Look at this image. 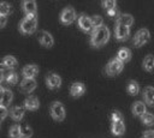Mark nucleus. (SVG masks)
Returning <instances> with one entry per match:
<instances>
[{"instance_id": "2eb2a0df", "label": "nucleus", "mask_w": 154, "mask_h": 138, "mask_svg": "<svg viewBox=\"0 0 154 138\" xmlns=\"http://www.w3.org/2000/svg\"><path fill=\"white\" fill-rule=\"evenodd\" d=\"M134 23V17L129 13H123V14H119V17L117 18V24L119 25H124V26H128L130 28Z\"/></svg>"}, {"instance_id": "c9c22d12", "label": "nucleus", "mask_w": 154, "mask_h": 138, "mask_svg": "<svg viewBox=\"0 0 154 138\" xmlns=\"http://www.w3.org/2000/svg\"><path fill=\"white\" fill-rule=\"evenodd\" d=\"M107 14L109 16V17H119V12H118V10H117V7L116 8H113V10H109V11H107Z\"/></svg>"}, {"instance_id": "ea45409f", "label": "nucleus", "mask_w": 154, "mask_h": 138, "mask_svg": "<svg viewBox=\"0 0 154 138\" xmlns=\"http://www.w3.org/2000/svg\"><path fill=\"white\" fill-rule=\"evenodd\" d=\"M2 88H0V103H1V96H2Z\"/></svg>"}, {"instance_id": "b1692460", "label": "nucleus", "mask_w": 154, "mask_h": 138, "mask_svg": "<svg viewBox=\"0 0 154 138\" xmlns=\"http://www.w3.org/2000/svg\"><path fill=\"white\" fill-rule=\"evenodd\" d=\"M142 65H143V67H144L146 71H149V72L154 71V55H152V54L147 55V56L143 59Z\"/></svg>"}, {"instance_id": "f8f14e48", "label": "nucleus", "mask_w": 154, "mask_h": 138, "mask_svg": "<svg viewBox=\"0 0 154 138\" xmlns=\"http://www.w3.org/2000/svg\"><path fill=\"white\" fill-rule=\"evenodd\" d=\"M22 8H23V11L26 13V16L36 14L37 5H36V2L32 1V0H26V1H23V2H22Z\"/></svg>"}, {"instance_id": "f704fd0d", "label": "nucleus", "mask_w": 154, "mask_h": 138, "mask_svg": "<svg viewBox=\"0 0 154 138\" xmlns=\"http://www.w3.org/2000/svg\"><path fill=\"white\" fill-rule=\"evenodd\" d=\"M7 108H5V107H2V106H0V121L1 120H4L5 118H6V115H7Z\"/></svg>"}, {"instance_id": "4468645a", "label": "nucleus", "mask_w": 154, "mask_h": 138, "mask_svg": "<svg viewBox=\"0 0 154 138\" xmlns=\"http://www.w3.org/2000/svg\"><path fill=\"white\" fill-rule=\"evenodd\" d=\"M84 91H85V86H84L83 83H79V82L73 83V84L71 85V88H70V94H71V96H73V97L81 96L82 94H84Z\"/></svg>"}, {"instance_id": "6e6552de", "label": "nucleus", "mask_w": 154, "mask_h": 138, "mask_svg": "<svg viewBox=\"0 0 154 138\" xmlns=\"http://www.w3.org/2000/svg\"><path fill=\"white\" fill-rule=\"evenodd\" d=\"M37 38H38L40 43H41L42 46H45V47H52L53 43H54L53 36H52L48 31H45V30H42V31L38 32Z\"/></svg>"}, {"instance_id": "a211bd4d", "label": "nucleus", "mask_w": 154, "mask_h": 138, "mask_svg": "<svg viewBox=\"0 0 154 138\" xmlns=\"http://www.w3.org/2000/svg\"><path fill=\"white\" fill-rule=\"evenodd\" d=\"M12 98H13L12 91L10 89H4L2 90V96H1V103H0V106H2V107L6 108L12 102Z\"/></svg>"}, {"instance_id": "ddd939ff", "label": "nucleus", "mask_w": 154, "mask_h": 138, "mask_svg": "<svg viewBox=\"0 0 154 138\" xmlns=\"http://www.w3.org/2000/svg\"><path fill=\"white\" fill-rule=\"evenodd\" d=\"M37 73H38V67L34 64H29V65L24 66V68H23V76L25 78H32L34 79V77H36Z\"/></svg>"}, {"instance_id": "bb28decb", "label": "nucleus", "mask_w": 154, "mask_h": 138, "mask_svg": "<svg viewBox=\"0 0 154 138\" xmlns=\"http://www.w3.org/2000/svg\"><path fill=\"white\" fill-rule=\"evenodd\" d=\"M138 89H140V86H138V83L136 80H130L128 83V92L129 94L136 95L138 92Z\"/></svg>"}, {"instance_id": "6ab92c4d", "label": "nucleus", "mask_w": 154, "mask_h": 138, "mask_svg": "<svg viewBox=\"0 0 154 138\" xmlns=\"http://www.w3.org/2000/svg\"><path fill=\"white\" fill-rule=\"evenodd\" d=\"M125 132V125L124 121H114L112 122V133L114 136H122Z\"/></svg>"}, {"instance_id": "f3484780", "label": "nucleus", "mask_w": 154, "mask_h": 138, "mask_svg": "<svg viewBox=\"0 0 154 138\" xmlns=\"http://www.w3.org/2000/svg\"><path fill=\"white\" fill-rule=\"evenodd\" d=\"M143 98L147 104L154 107V88L153 86H147L143 90Z\"/></svg>"}, {"instance_id": "aec40b11", "label": "nucleus", "mask_w": 154, "mask_h": 138, "mask_svg": "<svg viewBox=\"0 0 154 138\" xmlns=\"http://www.w3.org/2000/svg\"><path fill=\"white\" fill-rule=\"evenodd\" d=\"M146 104L141 101H136L134 104H132V113L135 115H138V116H142L144 113H146Z\"/></svg>"}, {"instance_id": "20e7f679", "label": "nucleus", "mask_w": 154, "mask_h": 138, "mask_svg": "<svg viewBox=\"0 0 154 138\" xmlns=\"http://www.w3.org/2000/svg\"><path fill=\"white\" fill-rule=\"evenodd\" d=\"M149 38H150V32H149V30L146 29V28H142V29H140V30L135 34V36H134V38H132V43H134L135 47H141V46L146 44V43L149 41Z\"/></svg>"}, {"instance_id": "1a4fd4ad", "label": "nucleus", "mask_w": 154, "mask_h": 138, "mask_svg": "<svg viewBox=\"0 0 154 138\" xmlns=\"http://www.w3.org/2000/svg\"><path fill=\"white\" fill-rule=\"evenodd\" d=\"M77 22H78V26L85 32H88V31H90L93 29V25H91V22H90V17H88L87 14H81L77 18Z\"/></svg>"}, {"instance_id": "0eeeda50", "label": "nucleus", "mask_w": 154, "mask_h": 138, "mask_svg": "<svg viewBox=\"0 0 154 138\" xmlns=\"http://www.w3.org/2000/svg\"><path fill=\"white\" fill-rule=\"evenodd\" d=\"M46 84L48 85L49 89H58L61 85V78L59 74L49 72L46 76Z\"/></svg>"}, {"instance_id": "dca6fc26", "label": "nucleus", "mask_w": 154, "mask_h": 138, "mask_svg": "<svg viewBox=\"0 0 154 138\" xmlns=\"http://www.w3.org/2000/svg\"><path fill=\"white\" fill-rule=\"evenodd\" d=\"M38 106H40V101L35 96H29L24 101V107L29 110H36L38 108Z\"/></svg>"}, {"instance_id": "9d476101", "label": "nucleus", "mask_w": 154, "mask_h": 138, "mask_svg": "<svg viewBox=\"0 0 154 138\" xmlns=\"http://www.w3.org/2000/svg\"><path fill=\"white\" fill-rule=\"evenodd\" d=\"M114 34H116V37H117L119 41H125V40L129 37V35H130V30H129L128 26L117 24V25H116Z\"/></svg>"}, {"instance_id": "cd10ccee", "label": "nucleus", "mask_w": 154, "mask_h": 138, "mask_svg": "<svg viewBox=\"0 0 154 138\" xmlns=\"http://www.w3.org/2000/svg\"><path fill=\"white\" fill-rule=\"evenodd\" d=\"M12 12V6L8 2H0V14L1 16H7Z\"/></svg>"}, {"instance_id": "2f4dec72", "label": "nucleus", "mask_w": 154, "mask_h": 138, "mask_svg": "<svg viewBox=\"0 0 154 138\" xmlns=\"http://www.w3.org/2000/svg\"><path fill=\"white\" fill-rule=\"evenodd\" d=\"M102 6L105 7V10L109 11V10H113V8L117 7V2L114 0H106V1L102 2Z\"/></svg>"}, {"instance_id": "423d86ee", "label": "nucleus", "mask_w": 154, "mask_h": 138, "mask_svg": "<svg viewBox=\"0 0 154 138\" xmlns=\"http://www.w3.org/2000/svg\"><path fill=\"white\" fill-rule=\"evenodd\" d=\"M76 19V11L73 10V7L67 6L63 10V12L60 13V22L65 25L71 24L73 20Z\"/></svg>"}, {"instance_id": "412c9836", "label": "nucleus", "mask_w": 154, "mask_h": 138, "mask_svg": "<svg viewBox=\"0 0 154 138\" xmlns=\"http://www.w3.org/2000/svg\"><path fill=\"white\" fill-rule=\"evenodd\" d=\"M10 114H11V118L13 119V120H20L23 116H24V107H22V106H16V107H13L12 109H11V112H10Z\"/></svg>"}, {"instance_id": "4c0bfd02", "label": "nucleus", "mask_w": 154, "mask_h": 138, "mask_svg": "<svg viewBox=\"0 0 154 138\" xmlns=\"http://www.w3.org/2000/svg\"><path fill=\"white\" fill-rule=\"evenodd\" d=\"M4 67H5V66H4V61H2V60H0V71H2V70H4Z\"/></svg>"}, {"instance_id": "a878e982", "label": "nucleus", "mask_w": 154, "mask_h": 138, "mask_svg": "<svg viewBox=\"0 0 154 138\" xmlns=\"http://www.w3.org/2000/svg\"><path fill=\"white\" fill-rule=\"evenodd\" d=\"M141 120L144 125H148V126H152L154 125V114L153 113H149V112H146L142 116H141Z\"/></svg>"}, {"instance_id": "9b49d317", "label": "nucleus", "mask_w": 154, "mask_h": 138, "mask_svg": "<svg viewBox=\"0 0 154 138\" xmlns=\"http://www.w3.org/2000/svg\"><path fill=\"white\" fill-rule=\"evenodd\" d=\"M36 80L32 78H24L20 83V90L24 92H31L36 88Z\"/></svg>"}, {"instance_id": "f257e3e1", "label": "nucleus", "mask_w": 154, "mask_h": 138, "mask_svg": "<svg viewBox=\"0 0 154 138\" xmlns=\"http://www.w3.org/2000/svg\"><path fill=\"white\" fill-rule=\"evenodd\" d=\"M109 38V30L106 25H101L99 28H96L93 31L91 38H90V43L94 47H100L102 44H105Z\"/></svg>"}, {"instance_id": "473e14b6", "label": "nucleus", "mask_w": 154, "mask_h": 138, "mask_svg": "<svg viewBox=\"0 0 154 138\" xmlns=\"http://www.w3.org/2000/svg\"><path fill=\"white\" fill-rule=\"evenodd\" d=\"M111 120H112V122H114V121H123V114L119 110H113L111 113Z\"/></svg>"}, {"instance_id": "7c9ffc66", "label": "nucleus", "mask_w": 154, "mask_h": 138, "mask_svg": "<svg viewBox=\"0 0 154 138\" xmlns=\"http://www.w3.org/2000/svg\"><path fill=\"white\" fill-rule=\"evenodd\" d=\"M5 79H6V82H7L8 84H16L17 80H18V74H17L16 72H10V73L6 74Z\"/></svg>"}, {"instance_id": "e433bc0d", "label": "nucleus", "mask_w": 154, "mask_h": 138, "mask_svg": "<svg viewBox=\"0 0 154 138\" xmlns=\"http://www.w3.org/2000/svg\"><path fill=\"white\" fill-rule=\"evenodd\" d=\"M5 24H6V17L0 14V28L5 26Z\"/></svg>"}, {"instance_id": "58836bf2", "label": "nucleus", "mask_w": 154, "mask_h": 138, "mask_svg": "<svg viewBox=\"0 0 154 138\" xmlns=\"http://www.w3.org/2000/svg\"><path fill=\"white\" fill-rule=\"evenodd\" d=\"M2 78H4V71H0V82L2 80Z\"/></svg>"}, {"instance_id": "c756f323", "label": "nucleus", "mask_w": 154, "mask_h": 138, "mask_svg": "<svg viewBox=\"0 0 154 138\" xmlns=\"http://www.w3.org/2000/svg\"><path fill=\"white\" fill-rule=\"evenodd\" d=\"M90 22H91L93 28L96 29V28H99V26L102 25V17L99 16V14H95V16H93V17L90 18Z\"/></svg>"}, {"instance_id": "72a5a7b5", "label": "nucleus", "mask_w": 154, "mask_h": 138, "mask_svg": "<svg viewBox=\"0 0 154 138\" xmlns=\"http://www.w3.org/2000/svg\"><path fill=\"white\" fill-rule=\"evenodd\" d=\"M142 138H154V130H146L142 134Z\"/></svg>"}, {"instance_id": "4be33fe9", "label": "nucleus", "mask_w": 154, "mask_h": 138, "mask_svg": "<svg viewBox=\"0 0 154 138\" xmlns=\"http://www.w3.org/2000/svg\"><path fill=\"white\" fill-rule=\"evenodd\" d=\"M130 58H131V53H130V50H129L126 47H123V48L119 49V52H118V54H117V59H118V60H120V61L124 64V62L129 61Z\"/></svg>"}, {"instance_id": "7ed1b4c3", "label": "nucleus", "mask_w": 154, "mask_h": 138, "mask_svg": "<svg viewBox=\"0 0 154 138\" xmlns=\"http://www.w3.org/2000/svg\"><path fill=\"white\" fill-rule=\"evenodd\" d=\"M123 68H124V64L120 61V60H118L117 58H114V59H112L107 65H106V67H105V72H106V74L107 76H117V74H119L122 71H123Z\"/></svg>"}, {"instance_id": "5701e85b", "label": "nucleus", "mask_w": 154, "mask_h": 138, "mask_svg": "<svg viewBox=\"0 0 154 138\" xmlns=\"http://www.w3.org/2000/svg\"><path fill=\"white\" fill-rule=\"evenodd\" d=\"M2 61H4V66L7 67V68H10V70L17 67V65H18V61H17V59L13 55H6L2 59Z\"/></svg>"}, {"instance_id": "c85d7f7f", "label": "nucleus", "mask_w": 154, "mask_h": 138, "mask_svg": "<svg viewBox=\"0 0 154 138\" xmlns=\"http://www.w3.org/2000/svg\"><path fill=\"white\" fill-rule=\"evenodd\" d=\"M8 134L11 138H20V131H19V126L18 125H13L11 126Z\"/></svg>"}, {"instance_id": "f03ea898", "label": "nucleus", "mask_w": 154, "mask_h": 138, "mask_svg": "<svg viewBox=\"0 0 154 138\" xmlns=\"http://www.w3.org/2000/svg\"><path fill=\"white\" fill-rule=\"evenodd\" d=\"M36 26H37V16L36 14L26 16L19 23V30H20V32L26 34V35L32 34L36 30Z\"/></svg>"}, {"instance_id": "393cba45", "label": "nucleus", "mask_w": 154, "mask_h": 138, "mask_svg": "<svg viewBox=\"0 0 154 138\" xmlns=\"http://www.w3.org/2000/svg\"><path fill=\"white\" fill-rule=\"evenodd\" d=\"M19 131H20V138H30L32 136V128L26 124L20 125Z\"/></svg>"}, {"instance_id": "39448f33", "label": "nucleus", "mask_w": 154, "mask_h": 138, "mask_svg": "<svg viewBox=\"0 0 154 138\" xmlns=\"http://www.w3.org/2000/svg\"><path fill=\"white\" fill-rule=\"evenodd\" d=\"M49 112H51L52 118L54 120H57V121H61L65 118V108H64L63 103L59 102V101L52 102L51 108H49Z\"/></svg>"}]
</instances>
